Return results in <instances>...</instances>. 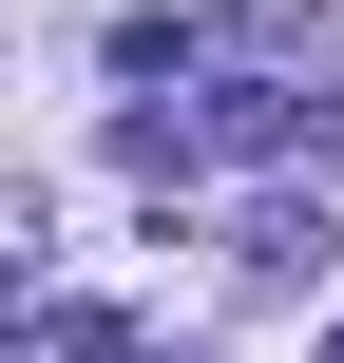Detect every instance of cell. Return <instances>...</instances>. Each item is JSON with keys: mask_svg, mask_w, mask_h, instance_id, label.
Returning <instances> with one entry per match:
<instances>
[{"mask_svg": "<svg viewBox=\"0 0 344 363\" xmlns=\"http://www.w3.org/2000/svg\"><path fill=\"white\" fill-rule=\"evenodd\" d=\"M306 268H326V211L268 191V211H249V287H306Z\"/></svg>", "mask_w": 344, "mask_h": 363, "instance_id": "1", "label": "cell"}]
</instances>
